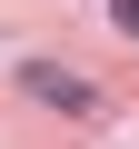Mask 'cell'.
<instances>
[{"label":"cell","instance_id":"obj_1","mask_svg":"<svg viewBox=\"0 0 139 149\" xmlns=\"http://www.w3.org/2000/svg\"><path fill=\"white\" fill-rule=\"evenodd\" d=\"M20 90H30L40 109H70V119H90V109H99V90L80 80V70H60V60H20Z\"/></svg>","mask_w":139,"mask_h":149},{"label":"cell","instance_id":"obj_2","mask_svg":"<svg viewBox=\"0 0 139 149\" xmlns=\"http://www.w3.org/2000/svg\"><path fill=\"white\" fill-rule=\"evenodd\" d=\"M109 20H119V30H129V40H139V0H109Z\"/></svg>","mask_w":139,"mask_h":149}]
</instances>
